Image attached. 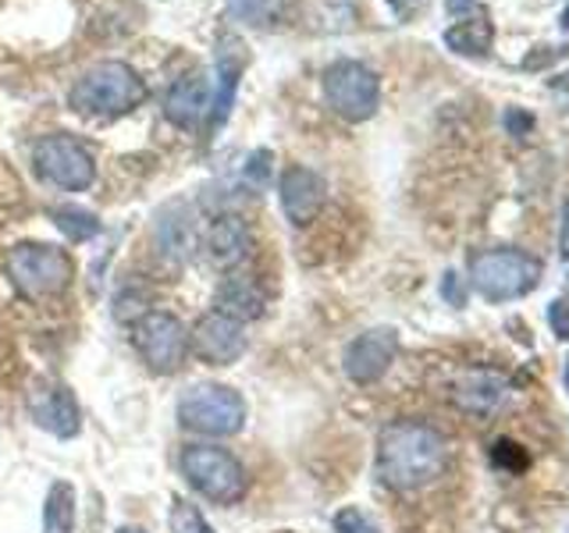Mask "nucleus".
I'll list each match as a JSON object with an SVG mask.
<instances>
[{
	"label": "nucleus",
	"instance_id": "1",
	"mask_svg": "<svg viewBox=\"0 0 569 533\" xmlns=\"http://www.w3.org/2000/svg\"><path fill=\"white\" fill-rule=\"evenodd\" d=\"M449 466V444L423 420H396L378 438V480L391 491H417L435 484Z\"/></svg>",
	"mask_w": 569,
	"mask_h": 533
},
{
	"label": "nucleus",
	"instance_id": "2",
	"mask_svg": "<svg viewBox=\"0 0 569 533\" xmlns=\"http://www.w3.org/2000/svg\"><path fill=\"white\" fill-rule=\"evenodd\" d=\"M68 100L86 118H118L147 100V82L124 61H103L71 86Z\"/></svg>",
	"mask_w": 569,
	"mask_h": 533
},
{
	"label": "nucleus",
	"instance_id": "3",
	"mask_svg": "<svg viewBox=\"0 0 569 533\" xmlns=\"http://www.w3.org/2000/svg\"><path fill=\"white\" fill-rule=\"evenodd\" d=\"M541 260L523 253V249H480L470 257V284L477 295L488 302H512L523 299L541 284Z\"/></svg>",
	"mask_w": 569,
	"mask_h": 533
},
{
	"label": "nucleus",
	"instance_id": "4",
	"mask_svg": "<svg viewBox=\"0 0 569 533\" xmlns=\"http://www.w3.org/2000/svg\"><path fill=\"white\" fill-rule=\"evenodd\" d=\"M182 426L207 438H231L246 423V399L228 384H196L178 402Z\"/></svg>",
	"mask_w": 569,
	"mask_h": 533
},
{
	"label": "nucleus",
	"instance_id": "5",
	"mask_svg": "<svg viewBox=\"0 0 569 533\" xmlns=\"http://www.w3.org/2000/svg\"><path fill=\"white\" fill-rule=\"evenodd\" d=\"M182 473L196 491L218 505H236L246 494L242 462L218 444H189L182 452Z\"/></svg>",
	"mask_w": 569,
	"mask_h": 533
},
{
	"label": "nucleus",
	"instance_id": "6",
	"mask_svg": "<svg viewBox=\"0 0 569 533\" xmlns=\"http://www.w3.org/2000/svg\"><path fill=\"white\" fill-rule=\"evenodd\" d=\"M8 274L11 281L32 299L58 295L71 281V260L58 245H40V242H22L8 253Z\"/></svg>",
	"mask_w": 569,
	"mask_h": 533
},
{
	"label": "nucleus",
	"instance_id": "7",
	"mask_svg": "<svg viewBox=\"0 0 569 533\" xmlns=\"http://www.w3.org/2000/svg\"><path fill=\"white\" fill-rule=\"evenodd\" d=\"M325 100L346 121H367L378 114L381 82L360 61H335L325 71Z\"/></svg>",
	"mask_w": 569,
	"mask_h": 533
},
{
	"label": "nucleus",
	"instance_id": "8",
	"mask_svg": "<svg viewBox=\"0 0 569 533\" xmlns=\"http://www.w3.org/2000/svg\"><path fill=\"white\" fill-rule=\"evenodd\" d=\"M132 345L142 355V363L157 373H174L189 355V331L174 313L150 310L136 320Z\"/></svg>",
	"mask_w": 569,
	"mask_h": 533
},
{
	"label": "nucleus",
	"instance_id": "9",
	"mask_svg": "<svg viewBox=\"0 0 569 533\" xmlns=\"http://www.w3.org/2000/svg\"><path fill=\"white\" fill-rule=\"evenodd\" d=\"M32 164L40 171V178H47L50 185L68 189V192H82L93 185V178H97L93 157H89V150L71 135L40 139L32 150Z\"/></svg>",
	"mask_w": 569,
	"mask_h": 533
},
{
	"label": "nucleus",
	"instance_id": "10",
	"mask_svg": "<svg viewBox=\"0 0 569 533\" xmlns=\"http://www.w3.org/2000/svg\"><path fill=\"white\" fill-rule=\"evenodd\" d=\"M396 352H399V331L396 328H370L360 338H352L346 345L342 355V366H346V378L352 384H373L381 381L388 366L396 363Z\"/></svg>",
	"mask_w": 569,
	"mask_h": 533
},
{
	"label": "nucleus",
	"instance_id": "11",
	"mask_svg": "<svg viewBox=\"0 0 569 533\" xmlns=\"http://www.w3.org/2000/svg\"><path fill=\"white\" fill-rule=\"evenodd\" d=\"M189 349L210 366H231L246 352V334L239 320H231L218 310L203 313L189 331Z\"/></svg>",
	"mask_w": 569,
	"mask_h": 533
},
{
	"label": "nucleus",
	"instance_id": "12",
	"mask_svg": "<svg viewBox=\"0 0 569 533\" xmlns=\"http://www.w3.org/2000/svg\"><path fill=\"white\" fill-rule=\"evenodd\" d=\"M278 195H281V210L284 218H289L296 228L310 224L320 207L328 200V185L325 178L310 168H289L281 174V185H278Z\"/></svg>",
	"mask_w": 569,
	"mask_h": 533
},
{
	"label": "nucleus",
	"instance_id": "13",
	"mask_svg": "<svg viewBox=\"0 0 569 533\" xmlns=\"http://www.w3.org/2000/svg\"><path fill=\"white\" fill-rule=\"evenodd\" d=\"M509 395H512V391H509V381L502 378V373L470 370V373H462V378H459V384L452 391V402L470 416H491L509 402Z\"/></svg>",
	"mask_w": 569,
	"mask_h": 533
},
{
	"label": "nucleus",
	"instance_id": "14",
	"mask_svg": "<svg viewBox=\"0 0 569 533\" xmlns=\"http://www.w3.org/2000/svg\"><path fill=\"white\" fill-rule=\"evenodd\" d=\"M29 413L53 438H76L79 434V405H76V395H71L64 384H47L40 391H32Z\"/></svg>",
	"mask_w": 569,
	"mask_h": 533
},
{
	"label": "nucleus",
	"instance_id": "15",
	"mask_svg": "<svg viewBox=\"0 0 569 533\" xmlns=\"http://www.w3.org/2000/svg\"><path fill=\"white\" fill-rule=\"evenodd\" d=\"M210 103H213V86L207 82V76L192 71V76H182L164 100V114L178 129H196L203 118H210Z\"/></svg>",
	"mask_w": 569,
	"mask_h": 533
},
{
	"label": "nucleus",
	"instance_id": "16",
	"mask_svg": "<svg viewBox=\"0 0 569 533\" xmlns=\"http://www.w3.org/2000/svg\"><path fill=\"white\" fill-rule=\"evenodd\" d=\"M246 68V50L239 47L236 36H221L218 40V86H213V103H210V129L228 118V107L236 100V89H239V76Z\"/></svg>",
	"mask_w": 569,
	"mask_h": 533
},
{
	"label": "nucleus",
	"instance_id": "17",
	"mask_svg": "<svg viewBox=\"0 0 569 533\" xmlns=\"http://www.w3.org/2000/svg\"><path fill=\"white\" fill-rule=\"evenodd\" d=\"M213 310L239 320V324H246V320H257L263 313V295L260 289L249 278H239L231 274L218 284V295H213Z\"/></svg>",
	"mask_w": 569,
	"mask_h": 533
},
{
	"label": "nucleus",
	"instance_id": "18",
	"mask_svg": "<svg viewBox=\"0 0 569 533\" xmlns=\"http://www.w3.org/2000/svg\"><path fill=\"white\" fill-rule=\"evenodd\" d=\"M491 43H495V26L488 14H470L445 29V47L462 53V58H485Z\"/></svg>",
	"mask_w": 569,
	"mask_h": 533
},
{
	"label": "nucleus",
	"instance_id": "19",
	"mask_svg": "<svg viewBox=\"0 0 569 533\" xmlns=\"http://www.w3.org/2000/svg\"><path fill=\"white\" fill-rule=\"evenodd\" d=\"M210 260L218 266H236L249 253V231L239 218H218L207 235Z\"/></svg>",
	"mask_w": 569,
	"mask_h": 533
},
{
	"label": "nucleus",
	"instance_id": "20",
	"mask_svg": "<svg viewBox=\"0 0 569 533\" xmlns=\"http://www.w3.org/2000/svg\"><path fill=\"white\" fill-rule=\"evenodd\" d=\"M43 530L47 533H71L76 530V487L58 480L43 505Z\"/></svg>",
	"mask_w": 569,
	"mask_h": 533
},
{
	"label": "nucleus",
	"instance_id": "21",
	"mask_svg": "<svg viewBox=\"0 0 569 533\" xmlns=\"http://www.w3.org/2000/svg\"><path fill=\"white\" fill-rule=\"evenodd\" d=\"M296 0H231V14L253 29H271L289 18Z\"/></svg>",
	"mask_w": 569,
	"mask_h": 533
},
{
	"label": "nucleus",
	"instance_id": "22",
	"mask_svg": "<svg viewBox=\"0 0 569 533\" xmlns=\"http://www.w3.org/2000/svg\"><path fill=\"white\" fill-rule=\"evenodd\" d=\"M157 242L168 257H189L192 253V224L182 218H171V210H164L157 218Z\"/></svg>",
	"mask_w": 569,
	"mask_h": 533
},
{
	"label": "nucleus",
	"instance_id": "23",
	"mask_svg": "<svg viewBox=\"0 0 569 533\" xmlns=\"http://www.w3.org/2000/svg\"><path fill=\"white\" fill-rule=\"evenodd\" d=\"M50 221L61 228V235H68L71 242H89L93 235H100V221L82 207H53Z\"/></svg>",
	"mask_w": 569,
	"mask_h": 533
},
{
	"label": "nucleus",
	"instance_id": "24",
	"mask_svg": "<svg viewBox=\"0 0 569 533\" xmlns=\"http://www.w3.org/2000/svg\"><path fill=\"white\" fill-rule=\"evenodd\" d=\"M171 533H213L210 523L203 520V512L189 502L171 505Z\"/></svg>",
	"mask_w": 569,
	"mask_h": 533
},
{
	"label": "nucleus",
	"instance_id": "25",
	"mask_svg": "<svg viewBox=\"0 0 569 533\" xmlns=\"http://www.w3.org/2000/svg\"><path fill=\"white\" fill-rule=\"evenodd\" d=\"M335 530L338 533H381V526L373 523L363 509H356V505L335 512Z\"/></svg>",
	"mask_w": 569,
	"mask_h": 533
},
{
	"label": "nucleus",
	"instance_id": "26",
	"mask_svg": "<svg viewBox=\"0 0 569 533\" xmlns=\"http://www.w3.org/2000/svg\"><path fill=\"white\" fill-rule=\"evenodd\" d=\"M491 459H495L498 470H509V473L527 470V455L520 452V444H516V441H498L491 449Z\"/></svg>",
	"mask_w": 569,
	"mask_h": 533
},
{
	"label": "nucleus",
	"instance_id": "27",
	"mask_svg": "<svg viewBox=\"0 0 569 533\" xmlns=\"http://www.w3.org/2000/svg\"><path fill=\"white\" fill-rule=\"evenodd\" d=\"M548 324L556 331L562 342H569V299H556L548 306Z\"/></svg>",
	"mask_w": 569,
	"mask_h": 533
},
{
	"label": "nucleus",
	"instance_id": "28",
	"mask_svg": "<svg viewBox=\"0 0 569 533\" xmlns=\"http://www.w3.org/2000/svg\"><path fill=\"white\" fill-rule=\"evenodd\" d=\"M267 160H271V153H267V150H257L253 157H249V164H246V178H253V185H257V189H263V185H267V178H271V164H267Z\"/></svg>",
	"mask_w": 569,
	"mask_h": 533
},
{
	"label": "nucleus",
	"instance_id": "29",
	"mask_svg": "<svg viewBox=\"0 0 569 533\" xmlns=\"http://www.w3.org/2000/svg\"><path fill=\"white\" fill-rule=\"evenodd\" d=\"M441 292H445V299H449V302H456V306H462V302H467V289H462L456 274H445Z\"/></svg>",
	"mask_w": 569,
	"mask_h": 533
},
{
	"label": "nucleus",
	"instance_id": "30",
	"mask_svg": "<svg viewBox=\"0 0 569 533\" xmlns=\"http://www.w3.org/2000/svg\"><path fill=\"white\" fill-rule=\"evenodd\" d=\"M385 4L396 11L399 18H413L427 8V0H385Z\"/></svg>",
	"mask_w": 569,
	"mask_h": 533
},
{
	"label": "nucleus",
	"instance_id": "31",
	"mask_svg": "<svg viewBox=\"0 0 569 533\" xmlns=\"http://www.w3.org/2000/svg\"><path fill=\"white\" fill-rule=\"evenodd\" d=\"M559 253H562V260L569 263V200H566V207H562V228H559Z\"/></svg>",
	"mask_w": 569,
	"mask_h": 533
},
{
	"label": "nucleus",
	"instance_id": "32",
	"mask_svg": "<svg viewBox=\"0 0 569 533\" xmlns=\"http://www.w3.org/2000/svg\"><path fill=\"white\" fill-rule=\"evenodd\" d=\"M445 8H449L452 14H459V11H470L473 0H445Z\"/></svg>",
	"mask_w": 569,
	"mask_h": 533
},
{
	"label": "nucleus",
	"instance_id": "33",
	"mask_svg": "<svg viewBox=\"0 0 569 533\" xmlns=\"http://www.w3.org/2000/svg\"><path fill=\"white\" fill-rule=\"evenodd\" d=\"M562 29H566V32H569V8H566V11H562Z\"/></svg>",
	"mask_w": 569,
	"mask_h": 533
},
{
	"label": "nucleus",
	"instance_id": "34",
	"mask_svg": "<svg viewBox=\"0 0 569 533\" xmlns=\"http://www.w3.org/2000/svg\"><path fill=\"white\" fill-rule=\"evenodd\" d=\"M118 533H142V530H132V526H124V530H118Z\"/></svg>",
	"mask_w": 569,
	"mask_h": 533
},
{
	"label": "nucleus",
	"instance_id": "35",
	"mask_svg": "<svg viewBox=\"0 0 569 533\" xmlns=\"http://www.w3.org/2000/svg\"><path fill=\"white\" fill-rule=\"evenodd\" d=\"M566 388H569V360H566Z\"/></svg>",
	"mask_w": 569,
	"mask_h": 533
}]
</instances>
